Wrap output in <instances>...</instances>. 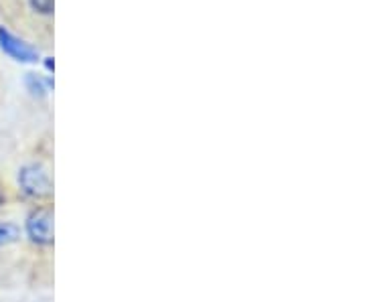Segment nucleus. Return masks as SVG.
Masks as SVG:
<instances>
[{"label": "nucleus", "mask_w": 365, "mask_h": 302, "mask_svg": "<svg viewBox=\"0 0 365 302\" xmlns=\"http://www.w3.org/2000/svg\"><path fill=\"white\" fill-rule=\"evenodd\" d=\"M24 84H26V90L31 92L33 97H45L47 95V88H45V84H43V79L41 77H37L35 73H26V77H24Z\"/></svg>", "instance_id": "423d86ee"}, {"label": "nucleus", "mask_w": 365, "mask_h": 302, "mask_svg": "<svg viewBox=\"0 0 365 302\" xmlns=\"http://www.w3.org/2000/svg\"><path fill=\"white\" fill-rule=\"evenodd\" d=\"M24 235L35 248H51L55 241L53 230V207L35 205L24 219Z\"/></svg>", "instance_id": "7ed1b4c3"}, {"label": "nucleus", "mask_w": 365, "mask_h": 302, "mask_svg": "<svg viewBox=\"0 0 365 302\" xmlns=\"http://www.w3.org/2000/svg\"><path fill=\"white\" fill-rule=\"evenodd\" d=\"M17 185L26 199L31 201H49L53 197V177L47 164L29 161L21 164L17 173Z\"/></svg>", "instance_id": "f03ea898"}, {"label": "nucleus", "mask_w": 365, "mask_h": 302, "mask_svg": "<svg viewBox=\"0 0 365 302\" xmlns=\"http://www.w3.org/2000/svg\"><path fill=\"white\" fill-rule=\"evenodd\" d=\"M4 29L39 51L55 49V0H0Z\"/></svg>", "instance_id": "f257e3e1"}, {"label": "nucleus", "mask_w": 365, "mask_h": 302, "mask_svg": "<svg viewBox=\"0 0 365 302\" xmlns=\"http://www.w3.org/2000/svg\"><path fill=\"white\" fill-rule=\"evenodd\" d=\"M0 49L8 57H13L15 61H21V63H35L37 55H39V49L24 43L23 39H19L17 35H13L4 26H0Z\"/></svg>", "instance_id": "20e7f679"}, {"label": "nucleus", "mask_w": 365, "mask_h": 302, "mask_svg": "<svg viewBox=\"0 0 365 302\" xmlns=\"http://www.w3.org/2000/svg\"><path fill=\"white\" fill-rule=\"evenodd\" d=\"M23 237V230L17 221H0V248H8L19 244Z\"/></svg>", "instance_id": "39448f33"}, {"label": "nucleus", "mask_w": 365, "mask_h": 302, "mask_svg": "<svg viewBox=\"0 0 365 302\" xmlns=\"http://www.w3.org/2000/svg\"><path fill=\"white\" fill-rule=\"evenodd\" d=\"M4 205H6V195H4V191L0 189V209H2Z\"/></svg>", "instance_id": "0eeeda50"}]
</instances>
